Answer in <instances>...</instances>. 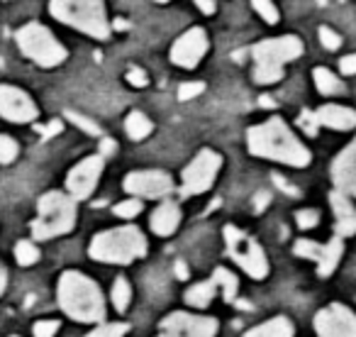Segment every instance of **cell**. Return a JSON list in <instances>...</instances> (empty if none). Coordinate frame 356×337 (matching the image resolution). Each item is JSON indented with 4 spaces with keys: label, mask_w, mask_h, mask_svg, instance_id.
Returning <instances> with one entry per match:
<instances>
[{
    "label": "cell",
    "mask_w": 356,
    "mask_h": 337,
    "mask_svg": "<svg viewBox=\"0 0 356 337\" xmlns=\"http://www.w3.org/2000/svg\"><path fill=\"white\" fill-rule=\"evenodd\" d=\"M122 189L129 196H137V198H166L173 191V179L171 174L161 171V168H144V171H132V174L124 176Z\"/></svg>",
    "instance_id": "cell-11"
},
{
    "label": "cell",
    "mask_w": 356,
    "mask_h": 337,
    "mask_svg": "<svg viewBox=\"0 0 356 337\" xmlns=\"http://www.w3.org/2000/svg\"><path fill=\"white\" fill-rule=\"evenodd\" d=\"M341 254H344V237L334 235L327 244H322V252L317 257V276L322 279H330L334 274V269L339 267L341 262Z\"/></svg>",
    "instance_id": "cell-20"
},
{
    "label": "cell",
    "mask_w": 356,
    "mask_h": 337,
    "mask_svg": "<svg viewBox=\"0 0 356 337\" xmlns=\"http://www.w3.org/2000/svg\"><path fill=\"white\" fill-rule=\"evenodd\" d=\"M332 181L337 191H344L346 196L356 198V139L332 162Z\"/></svg>",
    "instance_id": "cell-16"
},
{
    "label": "cell",
    "mask_w": 356,
    "mask_h": 337,
    "mask_svg": "<svg viewBox=\"0 0 356 337\" xmlns=\"http://www.w3.org/2000/svg\"><path fill=\"white\" fill-rule=\"evenodd\" d=\"M142 208H144L142 198H137V196H132V198H124L122 203L115 205L113 213L118 215V218H122V220H132V218H137V215L142 213Z\"/></svg>",
    "instance_id": "cell-29"
},
{
    "label": "cell",
    "mask_w": 356,
    "mask_h": 337,
    "mask_svg": "<svg viewBox=\"0 0 356 337\" xmlns=\"http://www.w3.org/2000/svg\"><path fill=\"white\" fill-rule=\"evenodd\" d=\"M247 147L254 157L271 159V162H281L288 166L302 168L312 162L310 149L293 134V130L281 118H268L266 123L249 127Z\"/></svg>",
    "instance_id": "cell-1"
},
{
    "label": "cell",
    "mask_w": 356,
    "mask_h": 337,
    "mask_svg": "<svg viewBox=\"0 0 356 337\" xmlns=\"http://www.w3.org/2000/svg\"><path fill=\"white\" fill-rule=\"evenodd\" d=\"M127 81H129L132 86H137V88H142V86H147V84H149L147 71H142V69H137V66H132V69L127 71Z\"/></svg>",
    "instance_id": "cell-39"
},
{
    "label": "cell",
    "mask_w": 356,
    "mask_h": 337,
    "mask_svg": "<svg viewBox=\"0 0 356 337\" xmlns=\"http://www.w3.org/2000/svg\"><path fill=\"white\" fill-rule=\"evenodd\" d=\"M312 76H315V86H317V91H320V93H325V95L344 93V84H341V81L337 79L330 69H315V71H312Z\"/></svg>",
    "instance_id": "cell-26"
},
{
    "label": "cell",
    "mask_w": 356,
    "mask_h": 337,
    "mask_svg": "<svg viewBox=\"0 0 356 337\" xmlns=\"http://www.w3.org/2000/svg\"><path fill=\"white\" fill-rule=\"evenodd\" d=\"M220 168H222V157L215 149H200L193 157V162L184 168L181 174V198H191V196H200L205 191L213 189L215 179H218Z\"/></svg>",
    "instance_id": "cell-9"
},
{
    "label": "cell",
    "mask_w": 356,
    "mask_h": 337,
    "mask_svg": "<svg viewBox=\"0 0 356 337\" xmlns=\"http://www.w3.org/2000/svg\"><path fill=\"white\" fill-rule=\"evenodd\" d=\"M315 118L322 127L339 130V132H346V130L356 127V110L344 108V105H337V103L320 105V108L315 110Z\"/></svg>",
    "instance_id": "cell-19"
},
{
    "label": "cell",
    "mask_w": 356,
    "mask_h": 337,
    "mask_svg": "<svg viewBox=\"0 0 356 337\" xmlns=\"http://www.w3.org/2000/svg\"><path fill=\"white\" fill-rule=\"evenodd\" d=\"M103 168H105L103 154H93V157H86L83 162L76 164L69 171V176H66V191H69L71 198H76V201L90 198L100 181Z\"/></svg>",
    "instance_id": "cell-12"
},
{
    "label": "cell",
    "mask_w": 356,
    "mask_h": 337,
    "mask_svg": "<svg viewBox=\"0 0 356 337\" xmlns=\"http://www.w3.org/2000/svg\"><path fill=\"white\" fill-rule=\"evenodd\" d=\"M205 91V84L203 81H188V84H184L181 88H178V98L181 100H191V98H198L200 93Z\"/></svg>",
    "instance_id": "cell-37"
},
{
    "label": "cell",
    "mask_w": 356,
    "mask_h": 337,
    "mask_svg": "<svg viewBox=\"0 0 356 337\" xmlns=\"http://www.w3.org/2000/svg\"><path fill=\"white\" fill-rule=\"evenodd\" d=\"M0 115L10 123H32L40 113L25 91L0 84Z\"/></svg>",
    "instance_id": "cell-15"
},
{
    "label": "cell",
    "mask_w": 356,
    "mask_h": 337,
    "mask_svg": "<svg viewBox=\"0 0 356 337\" xmlns=\"http://www.w3.org/2000/svg\"><path fill=\"white\" fill-rule=\"evenodd\" d=\"M222 233L229 257L242 267V272L247 276H252L254 281H264L268 276V259L261 244L254 237H249L247 233H242L239 228H234V225H225Z\"/></svg>",
    "instance_id": "cell-7"
},
{
    "label": "cell",
    "mask_w": 356,
    "mask_h": 337,
    "mask_svg": "<svg viewBox=\"0 0 356 337\" xmlns=\"http://www.w3.org/2000/svg\"><path fill=\"white\" fill-rule=\"evenodd\" d=\"M49 10L64 25L76 27L95 40L110 37V22L103 0H51Z\"/></svg>",
    "instance_id": "cell-5"
},
{
    "label": "cell",
    "mask_w": 356,
    "mask_h": 337,
    "mask_svg": "<svg viewBox=\"0 0 356 337\" xmlns=\"http://www.w3.org/2000/svg\"><path fill=\"white\" fill-rule=\"evenodd\" d=\"M61 327V320H37L32 325V335L35 337H54Z\"/></svg>",
    "instance_id": "cell-34"
},
{
    "label": "cell",
    "mask_w": 356,
    "mask_h": 337,
    "mask_svg": "<svg viewBox=\"0 0 356 337\" xmlns=\"http://www.w3.org/2000/svg\"><path fill=\"white\" fill-rule=\"evenodd\" d=\"M76 198L61 191H49L37 203V218L32 223V237L51 240L71 233L76 225Z\"/></svg>",
    "instance_id": "cell-4"
},
{
    "label": "cell",
    "mask_w": 356,
    "mask_h": 337,
    "mask_svg": "<svg viewBox=\"0 0 356 337\" xmlns=\"http://www.w3.org/2000/svg\"><path fill=\"white\" fill-rule=\"evenodd\" d=\"M317 37H320V45L330 52H334L341 47V37L337 35V32H332L330 27H320V30H317Z\"/></svg>",
    "instance_id": "cell-36"
},
{
    "label": "cell",
    "mask_w": 356,
    "mask_h": 337,
    "mask_svg": "<svg viewBox=\"0 0 356 337\" xmlns=\"http://www.w3.org/2000/svg\"><path fill=\"white\" fill-rule=\"evenodd\" d=\"M178 225H181V205L176 201L163 198V203H159L152 218H149V228L159 237H171L178 230Z\"/></svg>",
    "instance_id": "cell-18"
},
{
    "label": "cell",
    "mask_w": 356,
    "mask_h": 337,
    "mask_svg": "<svg viewBox=\"0 0 356 337\" xmlns=\"http://www.w3.org/2000/svg\"><path fill=\"white\" fill-rule=\"evenodd\" d=\"M296 223H298V228H300V230H312L317 223H320V213H317V210H312V208H302V210H298V213H296Z\"/></svg>",
    "instance_id": "cell-35"
},
{
    "label": "cell",
    "mask_w": 356,
    "mask_h": 337,
    "mask_svg": "<svg viewBox=\"0 0 356 337\" xmlns=\"http://www.w3.org/2000/svg\"><path fill=\"white\" fill-rule=\"evenodd\" d=\"M129 332V322H98L86 337H124Z\"/></svg>",
    "instance_id": "cell-28"
},
{
    "label": "cell",
    "mask_w": 356,
    "mask_h": 337,
    "mask_svg": "<svg viewBox=\"0 0 356 337\" xmlns=\"http://www.w3.org/2000/svg\"><path fill=\"white\" fill-rule=\"evenodd\" d=\"M205 52H208V35L200 27H193V30L184 32L176 40V45L171 47V59L176 66L195 69L205 56Z\"/></svg>",
    "instance_id": "cell-14"
},
{
    "label": "cell",
    "mask_w": 356,
    "mask_h": 337,
    "mask_svg": "<svg viewBox=\"0 0 356 337\" xmlns=\"http://www.w3.org/2000/svg\"><path fill=\"white\" fill-rule=\"evenodd\" d=\"M302 54V42L298 37H276L264 40L252 49L254 56V81L257 84H276L283 79V66Z\"/></svg>",
    "instance_id": "cell-6"
},
{
    "label": "cell",
    "mask_w": 356,
    "mask_h": 337,
    "mask_svg": "<svg viewBox=\"0 0 356 337\" xmlns=\"http://www.w3.org/2000/svg\"><path fill=\"white\" fill-rule=\"evenodd\" d=\"M15 259L20 267H32V264L40 262V249H37V244L30 242V240H20V242L15 244Z\"/></svg>",
    "instance_id": "cell-27"
},
{
    "label": "cell",
    "mask_w": 356,
    "mask_h": 337,
    "mask_svg": "<svg viewBox=\"0 0 356 337\" xmlns=\"http://www.w3.org/2000/svg\"><path fill=\"white\" fill-rule=\"evenodd\" d=\"M115 149H118V144H115L110 137H103V139H100V154H103V157H110V154H113Z\"/></svg>",
    "instance_id": "cell-43"
},
{
    "label": "cell",
    "mask_w": 356,
    "mask_h": 337,
    "mask_svg": "<svg viewBox=\"0 0 356 337\" xmlns=\"http://www.w3.org/2000/svg\"><path fill=\"white\" fill-rule=\"evenodd\" d=\"M213 279H215V283H218V288H222V298H225V301L232 303L234 298H237V293H239V279L234 276L229 269H225V267L215 269Z\"/></svg>",
    "instance_id": "cell-24"
},
{
    "label": "cell",
    "mask_w": 356,
    "mask_h": 337,
    "mask_svg": "<svg viewBox=\"0 0 356 337\" xmlns=\"http://www.w3.org/2000/svg\"><path fill=\"white\" fill-rule=\"evenodd\" d=\"M176 276L181 279V281H186V279H188V267H186L184 262H176Z\"/></svg>",
    "instance_id": "cell-44"
},
{
    "label": "cell",
    "mask_w": 356,
    "mask_h": 337,
    "mask_svg": "<svg viewBox=\"0 0 356 337\" xmlns=\"http://www.w3.org/2000/svg\"><path fill=\"white\" fill-rule=\"evenodd\" d=\"M252 6H254V10L261 15V20H266L268 25H276L278 22V8H276V3L273 0H252Z\"/></svg>",
    "instance_id": "cell-31"
},
{
    "label": "cell",
    "mask_w": 356,
    "mask_h": 337,
    "mask_svg": "<svg viewBox=\"0 0 356 337\" xmlns=\"http://www.w3.org/2000/svg\"><path fill=\"white\" fill-rule=\"evenodd\" d=\"M312 325L317 337H356V313L341 303H332L315 313Z\"/></svg>",
    "instance_id": "cell-13"
},
{
    "label": "cell",
    "mask_w": 356,
    "mask_h": 337,
    "mask_svg": "<svg viewBox=\"0 0 356 337\" xmlns=\"http://www.w3.org/2000/svg\"><path fill=\"white\" fill-rule=\"evenodd\" d=\"M156 3H168V0H156Z\"/></svg>",
    "instance_id": "cell-46"
},
{
    "label": "cell",
    "mask_w": 356,
    "mask_h": 337,
    "mask_svg": "<svg viewBox=\"0 0 356 337\" xmlns=\"http://www.w3.org/2000/svg\"><path fill=\"white\" fill-rule=\"evenodd\" d=\"M215 296H218V283H215V279H208V281L193 283V286L186 291V303H188L191 308L205 311V308L215 301Z\"/></svg>",
    "instance_id": "cell-22"
},
{
    "label": "cell",
    "mask_w": 356,
    "mask_h": 337,
    "mask_svg": "<svg viewBox=\"0 0 356 337\" xmlns=\"http://www.w3.org/2000/svg\"><path fill=\"white\" fill-rule=\"evenodd\" d=\"M61 127H64V125H61L59 120H51L49 125H44V127H37V130L42 132V137L49 139V137H54V134H59V132H61Z\"/></svg>",
    "instance_id": "cell-41"
},
{
    "label": "cell",
    "mask_w": 356,
    "mask_h": 337,
    "mask_svg": "<svg viewBox=\"0 0 356 337\" xmlns=\"http://www.w3.org/2000/svg\"><path fill=\"white\" fill-rule=\"evenodd\" d=\"M293 335H296V325L286 315H276V318H268L261 325L247 330L242 337H293Z\"/></svg>",
    "instance_id": "cell-21"
},
{
    "label": "cell",
    "mask_w": 356,
    "mask_h": 337,
    "mask_svg": "<svg viewBox=\"0 0 356 337\" xmlns=\"http://www.w3.org/2000/svg\"><path fill=\"white\" fill-rule=\"evenodd\" d=\"M6 286H8V272H6V267L0 264V296L6 293Z\"/></svg>",
    "instance_id": "cell-45"
},
{
    "label": "cell",
    "mask_w": 356,
    "mask_h": 337,
    "mask_svg": "<svg viewBox=\"0 0 356 337\" xmlns=\"http://www.w3.org/2000/svg\"><path fill=\"white\" fill-rule=\"evenodd\" d=\"M17 152H20V147H17L15 139L8 137V134H0V164L15 162Z\"/></svg>",
    "instance_id": "cell-33"
},
{
    "label": "cell",
    "mask_w": 356,
    "mask_h": 337,
    "mask_svg": "<svg viewBox=\"0 0 356 337\" xmlns=\"http://www.w3.org/2000/svg\"><path fill=\"white\" fill-rule=\"evenodd\" d=\"M110 301H113L115 311L118 313H127L129 303H132V286L124 276H118L113 283V291H110Z\"/></svg>",
    "instance_id": "cell-25"
},
{
    "label": "cell",
    "mask_w": 356,
    "mask_h": 337,
    "mask_svg": "<svg viewBox=\"0 0 356 337\" xmlns=\"http://www.w3.org/2000/svg\"><path fill=\"white\" fill-rule=\"evenodd\" d=\"M152 130H154L152 120H149L144 113H139V110L129 113L127 120H124V132H127V137L134 139V142H139V139H147L149 134H152Z\"/></svg>",
    "instance_id": "cell-23"
},
{
    "label": "cell",
    "mask_w": 356,
    "mask_h": 337,
    "mask_svg": "<svg viewBox=\"0 0 356 337\" xmlns=\"http://www.w3.org/2000/svg\"><path fill=\"white\" fill-rule=\"evenodd\" d=\"M13 337H20V335H13Z\"/></svg>",
    "instance_id": "cell-47"
},
{
    "label": "cell",
    "mask_w": 356,
    "mask_h": 337,
    "mask_svg": "<svg viewBox=\"0 0 356 337\" xmlns=\"http://www.w3.org/2000/svg\"><path fill=\"white\" fill-rule=\"evenodd\" d=\"M195 6H198L205 15H213L215 8H218V0H195Z\"/></svg>",
    "instance_id": "cell-42"
},
{
    "label": "cell",
    "mask_w": 356,
    "mask_h": 337,
    "mask_svg": "<svg viewBox=\"0 0 356 337\" xmlns=\"http://www.w3.org/2000/svg\"><path fill=\"white\" fill-rule=\"evenodd\" d=\"M330 205H332V213H334V233L339 237L356 235V205L351 201V196L334 189L330 194Z\"/></svg>",
    "instance_id": "cell-17"
},
{
    "label": "cell",
    "mask_w": 356,
    "mask_h": 337,
    "mask_svg": "<svg viewBox=\"0 0 356 337\" xmlns=\"http://www.w3.org/2000/svg\"><path fill=\"white\" fill-rule=\"evenodd\" d=\"M56 301H59L61 311L66 313V318L76 322H86V325H98L105 320V313H108L100 286L76 269H69L59 276Z\"/></svg>",
    "instance_id": "cell-2"
},
{
    "label": "cell",
    "mask_w": 356,
    "mask_h": 337,
    "mask_svg": "<svg viewBox=\"0 0 356 337\" xmlns=\"http://www.w3.org/2000/svg\"><path fill=\"white\" fill-rule=\"evenodd\" d=\"M66 118H69L71 123H74V125H76V127H79V130H83V132L93 134V137H103V130H100L98 125L93 123V120L83 118V115L74 113V110H69V113H66Z\"/></svg>",
    "instance_id": "cell-32"
},
{
    "label": "cell",
    "mask_w": 356,
    "mask_h": 337,
    "mask_svg": "<svg viewBox=\"0 0 356 337\" xmlns=\"http://www.w3.org/2000/svg\"><path fill=\"white\" fill-rule=\"evenodd\" d=\"M156 337H215L220 322L210 315H195V313L173 311L159 322Z\"/></svg>",
    "instance_id": "cell-10"
},
{
    "label": "cell",
    "mask_w": 356,
    "mask_h": 337,
    "mask_svg": "<svg viewBox=\"0 0 356 337\" xmlns=\"http://www.w3.org/2000/svg\"><path fill=\"white\" fill-rule=\"evenodd\" d=\"M339 69L344 76H354L356 74V54H349L339 61Z\"/></svg>",
    "instance_id": "cell-40"
},
{
    "label": "cell",
    "mask_w": 356,
    "mask_h": 337,
    "mask_svg": "<svg viewBox=\"0 0 356 337\" xmlns=\"http://www.w3.org/2000/svg\"><path fill=\"white\" fill-rule=\"evenodd\" d=\"M149 244L144 233L137 225H122V228L103 230L90 240L88 254L95 262L105 264H132L147 254Z\"/></svg>",
    "instance_id": "cell-3"
},
{
    "label": "cell",
    "mask_w": 356,
    "mask_h": 337,
    "mask_svg": "<svg viewBox=\"0 0 356 337\" xmlns=\"http://www.w3.org/2000/svg\"><path fill=\"white\" fill-rule=\"evenodd\" d=\"M293 252H296V257H300V259L317 262V257H320V252H322V244L315 242V240H298V242L293 244Z\"/></svg>",
    "instance_id": "cell-30"
},
{
    "label": "cell",
    "mask_w": 356,
    "mask_h": 337,
    "mask_svg": "<svg viewBox=\"0 0 356 337\" xmlns=\"http://www.w3.org/2000/svg\"><path fill=\"white\" fill-rule=\"evenodd\" d=\"M298 125H300L302 132L310 134V137H315V134H317V127H320V123H317L315 113H310V110H302L300 118H298Z\"/></svg>",
    "instance_id": "cell-38"
},
{
    "label": "cell",
    "mask_w": 356,
    "mask_h": 337,
    "mask_svg": "<svg viewBox=\"0 0 356 337\" xmlns=\"http://www.w3.org/2000/svg\"><path fill=\"white\" fill-rule=\"evenodd\" d=\"M17 47H20V52L27 59H32L40 66H47V69L59 66L66 59L64 45H59L54 40V35L40 22H30V25H25L17 32Z\"/></svg>",
    "instance_id": "cell-8"
}]
</instances>
